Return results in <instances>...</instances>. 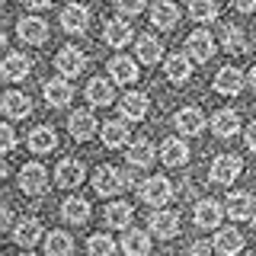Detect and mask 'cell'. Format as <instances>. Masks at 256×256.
I'll return each instance as SVG.
<instances>
[{"label":"cell","mask_w":256,"mask_h":256,"mask_svg":"<svg viewBox=\"0 0 256 256\" xmlns=\"http://www.w3.org/2000/svg\"><path fill=\"white\" fill-rule=\"evenodd\" d=\"M125 186H132V180L122 173V170H116V166H96V173H93V189L100 192V196H116V192H122Z\"/></svg>","instance_id":"cell-1"},{"label":"cell","mask_w":256,"mask_h":256,"mask_svg":"<svg viewBox=\"0 0 256 256\" xmlns=\"http://www.w3.org/2000/svg\"><path fill=\"white\" fill-rule=\"evenodd\" d=\"M240 173H244V160H240L237 154H218V157H214V164H212V180L214 182L230 186Z\"/></svg>","instance_id":"cell-2"},{"label":"cell","mask_w":256,"mask_h":256,"mask_svg":"<svg viewBox=\"0 0 256 256\" xmlns=\"http://www.w3.org/2000/svg\"><path fill=\"white\" fill-rule=\"evenodd\" d=\"M138 192L148 205H166L173 198V186H170L166 176H150V180H144Z\"/></svg>","instance_id":"cell-3"},{"label":"cell","mask_w":256,"mask_h":256,"mask_svg":"<svg viewBox=\"0 0 256 256\" xmlns=\"http://www.w3.org/2000/svg\"><path fill=\"white\" fill-rule=\"evenodd\" d=\"M20 189L26 192V196H42L48 189V170L42 164H26L20 170Z\"/></svg>","instance_id":"cell-4"},{"label":"cell","mask_w":256,"mask_h":256,"mask_svg":"<svg viewBox=\"0 0 256 256\" xmlns=\"http://www.w3.org/2000/svg\"><path fill=\"white\" fill-rule=\"evenodd\" d=\"M250 84V80H246V74L240 68H221L218 74H214V90H218L221 96H237L240 90H244V86Z\"/></svg>","instance_id":"cell-5"},{"label":"cell","mask_w":256,"mask_h":256,"mask_svg":"<svg viewBox=\"0 0 256 256\" xmlns=\"http://www.w3.org/2000/svg\"><path fill=\"white\" fill-rule=\"evenodd\" d=\"M150 230H154L157 240H173L180 234V214L170 212V208H157L150 214Z\"/></svg>","instance_id":"cell-6"},{"label":"cell","mask_w":256,"mask_h":256,"mask_svg":"<svg viewBox=\"0 0 256 256\" xmlns=\"http://www.w3.org/2000/svg\"><path fill=\"white\" fill-rule=\"evenodd\" d=\"M186 54H189L192 61L205 64V61L214 54V38H212V32H208V29H196V32H192V36L186 38Z\"/></svg>","instance_id":"cell-7"},{"label":"cell","mask_w":256,"mask_h":256,"mask_svg":"<svg viewBox=\"0 0 256 256\" xmlns=\"http://www.w3.org/2000/svg\"><path fill=\"white\" fill-rule=\"evenodd\" d=\"M61 26L64 32H70V36H84L86 26H90V10H86L84 4H70L61 10Z\"/></svg>","instance_id":"cell-8"},{"label":"cell","mask_w":256,"mask_h":256,"mask_svg":"<svg viewBox=\"0 0 256 256\" xmlns=\"http://www.w3.org/2000/svg\"><path fill=\"white\" fill-rule=\"evenodd\" d=\"M10 237H13V244H16V246L29 250V246H36L38 240H42V224H38L36 218H22L20 224H13Z\"/></svg>","instance_id":"cell-9"},{"label":"cell","mask_w":256,"mask_h":256,"mask_svg":"<svg viewBox=\"0 0 256 256\" xmlns=\"http://www.w3.org/2000/svg\"><path fill=\"white\" fill-rule=\"evenodd\" d=\"M16 36H20L26 45H42L48 38V26L38 20V16H22V20L16 22Z\"/></svg>","instance_id":"cell-10"},{"label":"cell","mask_w":256,"mask_h":256,"mask_svg":"<svg viewBox=\"0 0 256 256\" xmlns=\"http://www.w3.org/2000/svg\"><path fill=\"white\" fill-rule=\"evenodd\" d=\"M84 64H86L84 52L74 48V45H64L61 52H58V58H54V68H58L64 77H77L80 70H84Z\"/></svg>","instance_id":"cell-11"},{"label":"cell","mask_w":256,"mask_h":256,"mask_svg":"<svg viewBox=\"0 0 256 256\" xmlns=\"http://www.w3.org/2000/svg\"><path fill=\"white\" fill-rule=\"evenodd\" d=\"M109 77L122 86L134 84V80H138V61L128 58V54H116V58L109 61Z\"/></svg>","instance_id":"cell-12"},{"label":"cell","mask_w":256,"mask_h":256,"mask_svg":"<svg viewBox=\"0 0 256 256\" xmlns=\"http://www.w3.org/2000/svg\"><path fill=\"white\" fill-rule=\"evenodd\" d=\"M54 180H58L61 189H77L80 182L86 180V170H84L80 160H61L58 170H54Z\"/></svg>","instance_id":"cell-13"},{"label":"cell","mask_w":256,"mask_h":256,"mask_svg":"<svg viewBox=\"0 0 256 256\" xmlns=\"http://www.w3.org/2000/svg\"><path fill=\"white\" fill-rule=\"evenodd\" d=\"M29 70H32V61L26 58V54H20V52H10L4 58V64H0V77L10 80V84H16V80H26Z\"/></svg>","instance_id":"cell-14"},{"label":"cell","mask_w":256,"mask_h":256,"mask_svg":"<svg viewBox=\"0 0 256 256\" xmlns=\"http://www.w3.org/2000/svg\"><path fill=\"white\" fill-rule=\"evenodd\" d=\"M224 212H228V208H221V202H214V198H202V202L196 205V224L202 230H214L221 224Z\"/></svg>","instance_id":"cell-15"},{"label":"cell","mask_w":256,"mask_h":256,"mask_svg":"<svg viewBox=\"0 0 256 256\" xmlns=\"http://www.w3.org/2000/svg\"><path fill=\"white\" fill-rule=\"evenodd\" d=\"M42 96H45V102H48V106L61 109V106H68V102H70L74 90H70V84H68L64 77H52V80H48V84L42 86Z\"/></svg>","instance_id":"cell-16"},{"label":"cell","mask_w":256,"mask_h":256,"mask_svg":"<svg viewBox=\"0 0 256 256\" xmlns=\"http://www.w3.org/2000/svg\"><path fill=\"white\" fill-rule=\"evenodd\" d=\"M68 128H70V138H77V141H90L93 134H96V118H93V112H86V109H77L74 116L68 118Z\"/></svg>","instance_id":"cell-17"},{"label":"cell","mask_w":256,"mask_h":256,"mask_svg":"<svg viewBox=\"0 0 256 256\" xmlns=\"http://www.w3.org/2000/svg\"><path fill=\"white\" fill-rule=\"evenodd\" d=\"M164 70H166V80H170V84H186V80L192 77V58L186 52H176V54L166 58Z\"/></svg>","instance_id":"cell-18"},{"label":"cell","mask_w":256,"mask_h":256,"mask_svg":"<svg viewBox=\"0 0 256 256\" xmlns=\"http://www.w3.org/2000/svg\"><path fill=\"white\" fill-rule=\"evenodd\" d=\"M102 38H106V45H112V48H125L134 38V29L128 26V20H109L106 26H102Z\"/></svg>","instance_id":"cell-19"},{"label":"cell","mask_w":256,"mask_h":256,"mask_svg":"<svg viewBox=\"0 0 256 256\" xmlns=\"http://www.w3.org/2000/svg\"><path fill=\"white\" fill-rule=\"evenodd\" d=\"M224 208H228V214H230L234 221H246V218H253L256 202H253L250 192H230L228 202H224Z\"/></svg>","instance_id":"cell-20"},{"label":"cell","mask_w":256,"mask_h":256,"mask_svg":"<svg viewBox=\"0 0 256 256\" xmlns=\"http://www.w3.org/2000/svg\"><path fill=\"white\" fill-rule=\"evenodd\" d=\"M116 80H106V77H93L90 84H86V100L93 102V106H109L112 100H116Z\"/></svg>","instance_id":"cell-21"},{"label":"cell","mask_w":256,"mask_h":256,"mask_svg":"<svg viewBox=\"0 0 256 256\" xmlns=\"http://www.w3.org/2000/svg\"><path fill=\"white\" fill-rule=\"evenodd\" d=\"M176 22H180V6H176L173 0H157L154 10H150V26H157V29H173Z\"/></svg>","instance_id":"cell-22"},{"label":"cell","mask_w":256,"mask_h":256,"mask_svg":"<svg viewBox=\"0 0 256 256\" xmlns=\"http://www.w3.org/2000/svg\"><path fill=\"white\" fill-rule=\"evenodd\" d=\"M160 160H164L166 166H186V164H189V148H186V141L166 138L164 144H160Z\"/></svg>","instance_id":"cell-23"},{"label":"cell","mask_w":256,"mask_h":256,"mask_svg":"<svg viewBox=\"0 0 256 256\" xmlns=\"http://www.w3.org/2000/svg\"><path fill=\"white\" fill-rule=\"evenodd\" d=\"M173 122H176V128H180V134H198L205 128V116H202L198 106H186V109L176 112Z\"/></svg>","instance_id":"cell-24"},{"label":"cell","mask_w":256,"mask_h":256,"mask_svg":"<svg viewBox=\"0 0 256 256\" xmlns=\"http://www.w3.org/2000/svg\"><path fill=\"white\" fill-rule=\"evenodd\" d=\"M0 106H4V112L10 118H26L32 112V100L26 93H20V90H6L4 100H0Z\"/></svg>","instance_id":"cell-25"},{"label":"cell","mask_w":256,"mask_h":256,"mask_svg":"<svg viewBox=\"0 0 256 256\" xmlns=\"http://www.w3.org/2000/svg\"><path fill=\"white\" fill-rule=\"evenodd\" d=\"M118 109H122L125 122H141V118L148 116V96L144 93H125L122 102H118Z\"/></svg>","instance_id":"cell-26"},{"label":"cell","mask_w":256,"mask_h":256,"mask_svg":"<svg viewBox=\"0 0 256 256\" xmlns=\"http://www.w3.org/2000/svg\"><path fill=\"white\" fill-rule=\"evenodd\" d=\"M212 132L218 134V138H234L240 132V116L234 109H221L212 116Z\"/></svg>","instance_id":"cell-27"},{"label":"cell","mask_w":256,"mask_h":256,"mask_svg":"<svg viewBox=\"0 0 256 256\" xmlns=\"http://www.w3.org/2000/svg\"><path fill=\"white\" fill-rule=\"evenodd\" d=\"M54 148H58V134H54V128H48V125L32 128V134H29V150H32V154H52Z\"/></svg>","instance_id":"cell-28"},{"label":"cell","mask_w":256,"mask_h":256,"mask_svg":"<svg viewBox=\"0 0 256 256\" xmlns=\"http://www.w3.org/2000/svg\"><path fill=\"white\" fill-rule=\"evenodd\" d=\"M106 224L112 230H128V224H132V218H134V208L128 205V202H112V205H106Z\"/></svg>","instance_id":"cell-29"},{"label":"cell","mask_w":256,"mask_h":256,"mask_svg":"<svg viewBox=\"0 0 256 256\" xmlns=\"http://www.w3.org/2000/svg\"><path fill=\"white\" fill-rule=\"evenodd\" d=\"M122 250H125V256H148L150 253V234H144V230H125Z\"/></svg>","instance_id":"cell-30"},{"label":"cell","mask_w":256,"mask_h":256,"mask_svg":"<svg viewBox=\"0 0 256 256\" xmlns=\"http://www.w3.org/2000/svg\"><path fill=\"white\" fill-rule=\"evenodd\" d=\"M214 250H218L221 256H237L240 250H244V234L234 230V228L218 230V237H214Z\"/></svg>","instance_id":"cell-31"},{"label":"cell","mask_w":256,"mask_h":256,"mask_svg":"<svg viewBox=\"0 0 256 256\" xmlns=\"http://www.w3.org/2000/svg\"><path fill=\"white\" fill-rule=\"evenodd\" d=\"M61 214H64V221H70V224H84L90 218V202L80 198V196H70L68 202L61 205Z\"/></svg>","instance_id":"cell-32"},{"label":"cell","mask_w":256,"mask_h":256,"mask_svg":"<svg viewBox=\"0 0 256 256\" xmlns=\"http://www.w3.org/2000/svg\"><path fill=\"white\" fill-rule=\"evenodd\" d=\"M70 250H74V240L68 230H52L45 237V256H70Z\"/></svg>","instance_id":"cell-33"},{"label":"cell","mask_w":256,"mask_h":256,"mask_svg":"<svg viewBox=\"0 0 256 256\" xmlns=\"http://www.w3.org/2000/svg\"><path fill=\"white\" fill-rule=\"evenodd\" d=\"M128 134H132V128H128L125 122H118V118L102 125V144H106V148H125Z\"/></svg>","instance_id":"cell-34"},{"label":"cell","mask_w":256,"mask_h":256,"mask_svg":"<svg viewBox=\"0 0 256 256\" xmlns=\"http://www.w3.org/2000/svg\"><path fill=\"white\" fill-rule=\"evenodd\" d=\"M160 58H164V45H160L154 36H141L138 38V61L148 64V68H154Z\"/></svg>","instance_id":"cell-35"},{"label":"cell","mask_w":256,"mask_h":256,"mask_svg":"<svg viewBox=\"0 0 256 256\" xmlns=\"http://www.w3.org/2000/svg\"><path fill=\"white\" fill-rule=\"evenodd\" d=\"M221 42H224V48H228L230 54H246V52H250V42H246V36L237 26H224Z\"/></svg>","instance_id":"cell-36"},{"label":"cell","mask_w":256,"mask_h":256,"mask_svg":"<svg viewBox=\"0 0 256 256\" xmlns=\"http://www.w3.org/2000/svg\"><path fill=\"white\" fill-rule=\"evenodd\" d=\"M128 160H132L134 166H150L154 164V144L150 141H134V144H128Z\"/></svg>","instance_id":"cell-37"},{"label":"cell","mask_w":256,"mask_h":256,"mask_svg":"<svg viewBox=\"0 0 256 256\" xmlns=\"http://www.w3.org/2000/svg\"><path fill=\"white\" fill-rule=\"evenodd\" d=\"M189 16L196 22H214L218 20V4L214 0H189Z\"/></svg>","instance_id":"cell-38"},{"label":"cell","mask_w":256,"mask_h":256,"mask_svg":"<svg viewBox=\"0 0 256 256\" xmlns=\"http://www.w3.org/2000/svg\"><path fill=\"white\" fill-rule=\"evenodd\" d=\"M86 253L90 256H116V240L109 234H93L86 240Z\"/></svg>","instance_id":"cell-39"},{"label":"cell","mask_w":256,"mask_h":256,"mask_svg":"<svg viewBox=\"0 0 256 256\" xmlns=\"http://www.w3.org/2000/svg\"><path fill=\"white\" fill-rule=\"evenodd\" d=\"M116 6H118L122 16H134V13H141L144 6H148V0H116Z\"/></svg>","instance_id":"cell-40"},{"label":"cell","mask_w":256,"mask_h":256,"mask_svg":"<svg viewBox=\"0 0 256 256\" xmlns=\"http://www.w3.org/2000/svg\"><path fill=\"white\" fill-rule=\"evenodd\" d=\"M13 144H16L13 128H10V125H0V150H4V154H10V150H13Z\"/></svg>","instance_id":"cell-41"},{"label":"cell","mask_w":256,"mask_h":256,"mask_svg":"<svg viewBox=\"0 0 256 256\" xmlns=\"http://www.w3.org/2000/svg\"><path fill=\"white\" fill-rule=\"evenodd\" d=\"M244 141H246V148H250L253 154H256V118H253V122L244 128Z\"/></svg>","instance_id":"cell-42"},{"label":"cell","mask_w":256,"mask_h":256,"mask_svg":"<svg viewBox=\"0 0 256 256\" xmlns=\"http://www.w3.org/2000/svg\"><path fill=\"white\" fill-rule=\"evenodd\" d=\"M208 253H212V244H205V240H196L189 246V256H208Z\"/></svg>","instance_id":"cell-43"},{"label":"cell","mask_w":256,"mask_h":256,"mask_svg":"<svg viewBox=\"0 0 256 256\" xmlns=\"http://www.w3.org/2000/svg\"><path fill=\"white\" fill-rule=\"evenodd\" d=\"M234 10L237 13H253L256 10V0H234Z\"/></svg>","instance_id":"cell-44"},{"label":"cell","mask_w":256,"mask_h":256,"mask_svg":"<svg viewBox=\"0 0 256 256\" xmlns=\"http://www.w3.org/2000/svg\"><path fill=\"white\" fill-rule=\"evenodd\" d=\"M26 6H32V10H45V6H52V0H26Z\"/></svg>","instance_id":"cell-45"},{"label":"cell","mask_w":256,"mask_h":256,"mask_svg":"<svg viewBox=\"0 0 256 256\" xmlns=\"http://www.w3.org/2000/svg\"><path fill=\"white\" fill-rule=\"evenodd\" d=\"M4 230H13V214H10V208H4Z\"/></svg>","instance_id":"cell-46"},{"label":"cell","mask_w":256,"mask_h":256,"mask_svg":"<svg viewBox=\"0 0 256 256\" xmlns=\"http://www.w3.org/2000/svg\"><path fill=\"white\" fill-rule=\"evenodd\" d=\"M246 80H250V86H253V93H256V64L250 68V74H246Z\"/></svg>","instance_id":"cell-47"},{"label":"cell","mask_w":256,"mask_h":256,"mask_svg":"<svg viewBox=\"0 0 256 256\" xmlns=\"http://www.w3.org/2000/svg\"><path fill=\"white\" fill-rule=\"evenodd\" d=\"M22 256H36V253H29V250H26V253H22Z\"/></svg>","instance_id":"cell-48"}]
</instances>
